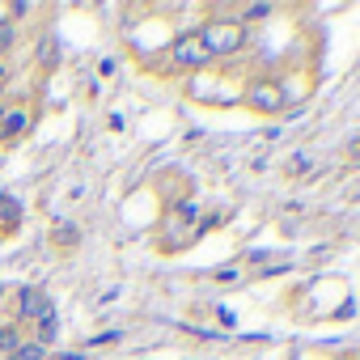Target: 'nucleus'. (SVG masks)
I'll list each match as a JSON object with an SVG mask.
<instances>
[{
    "label": "nucleus",
    "mask_w": 360,
    "mask_h": 360,
    "mask_svg": "<svg viewBox=\"0 0 360 360\" xmlns=\"http://www.w3.org/2000/svg\"><path fill=\"white\" fill-rule=\"evenodd\" d=\"M47 309H51V301H47V292H43V288H22V292H18V318H22V322L43 318Z\"/></svg>",
    "instance_id": "nucleus-4"
},
{
    "label": "nucleus",
    "mask_w": 360,
    "mask_h": 360,
    "mask_svg": "<svg viewBox=\"0 0 360 360\" xmlns=\"http://www.w3.org/2000/svg\"><path fill=\"white\" fill-rule=\"evenodd\" d=\"M259 18H271V5H246L238 22H259Z\"/></svg>",
    "instance_id": "nucleus-9"
},
{
    "label": "nucleus",
    "mask_w": 360,
    "mask_h": 360,
    "mask_svg": "<svg viewBox=\"0 0 360 360\" xmlns=\"http://www.w3.org/2000/svg\"><path fill=\"white\" fill-rule=\"evenodd\" d=\"M246 102H250L255 110H280V106H284V89H280L276 81H259V85L246 89Z\"/></svg>",
    "instance_id": "nucleus-3"
},
{
    "label": "nucleus",
    "mask_w": 360,
    "mask_h": 360,
    "mask_svg": "<svg viewBox=\"0 0 360 360\" xmlns=\"http://www.w3.org/2000/svg\"><path fill=\"white\" fill-rule=\"evenodd\" d=\"M169 56H174L178 68H204V64H208V51H204V43H200L195 30H191V34H178Z\"/></svg>",
    "instance_id": "nucleus-2"
},
{
    "label": "nucleus",
    "mask_w": 360,
    "mask_h": 360,
    "mask_svg": "<svg viewBox=\"0 0 360 360\" xmlns=\"http://www.w3.org/2000/svg\"><path fill=\"white\" fill-rule=\"evenodd\" d=\"M56 360H85V356H77V352H64V356H56Z\"/></svg>",
    "instance_id": "nucleus-13"
},
{
    "label": "nucleus",
    "mask_w": 360,
    "mask_h": 360,
    "mask_svg": "<svg viewBox=\"0 0 360 360\" xmlns=\"http://www.w3.org/2000/svg\"><path fill=\"white\" fill-rule=\"evenodd\" d=\"M195 34H200L204 51H208V60H217V56H238V51L246 47L242 22H204Z\"/></svg>",
    "instance_id": "nucleus-1"
},
{
    "label": "nucleus",
    "mask_w": 360,
    "mask_h": 360,
    "mask_svg": "<svg viewBox=\"0 0 360 360\" xmlns=\"http://www.w3.org/2000/svg\"><path fill=\"white\" fill-rule=\"evenodd\" d=\"M9 360H47V347H43L39 339H34V343H26V339H22V347H18Z\"/></svg>",
    "instance_id": "nucleus-8"
},
{
    "label": "nucleus",
    "mask_w": 360,
    "mask_h": 360,
    "mask_svg": "<svg viewBox=\"0 0 360 360\" xmlns=\"http://www.w3.org/2000/svg\"><path fill=\"white\" fill-rule=\"evenodd\" d=\"M56 335H60V318H56V309H47L39 318V343L47 347V343H56Z\"/></svg>",
    "instance_id": "nucleus-5"
},
{
    "label": "nucleus",
    "mask_w": 360,
    "mask_h": 360,
    "mask_svg": "<svg viewBox=\"0 0 360 360\" xmlns=\"http://www.w3.org/2000/svg\"><path fill=\"white\" fill-rule=\"evenodd\" d=\"M5 221H22V208L18 204H5Z\"/></svg>",
    "instance_id": "nucleus-12"
},
{
    "label": "nucleus",
    "mask_w": 360,
    "mask_h": 360,
    "mask_svg": "<svg viewBox=\"0 0 360 360\" xmlns=\"http://www.w3.org/2000/svg\"><path fill=\"white\" fill-rule=\"evenodd\" d=\"M119 335H123V330H106V335H94V339H89V343H94V347H98V343H115V339H119Z\"/></svg>",
    "instance_id": "nucleus-11"
},
{
    "label": "nucleus",
    "mask_w": 360,
    "mask_h": 360,
    "mask_svg": "<svg viewBox=\"0 0 360 360\" xmlns=\"http://www.w3.org/2000/svg\"><path fill=\"white\" fill-rule=\"evenodd\" d=\"M18 347H22V330H18V322L0 326V352H5V356H13Z\"/></svg>",
    "instance_id": "nucleus-7"
},
{
    "label": "nucleus",
    "mask_w": 360,
    "mask_h": 360,
    "mask_svg": "<svg viewBox=\"0 0 360 360\" xmlns=\"http://www.w3.org/2000/svg\"><path fill=\"white\" fill-rule=\"evenodd\" d=\"M26 123H30V119H26L22 110H18V115H5V119H0V140H13V136H22V131H26Z\"/></svg>",
    "instance_id": "nucleus-6"
},
{
    "label": "nucleus",
    "mask_w": 360,
    "mask_h": 360,
    "mask_svg": "<svg viewBox=\"0 0 360 360\" xmlns=\"http://www.w3.org/2000/svg\"><path fill=\"white\" fill-rule=\"evenodd\" d=\"M13 47V22H0V51Z\"/></svg>",
    "instance_id": "nucleus-10"
}]
</instances>
